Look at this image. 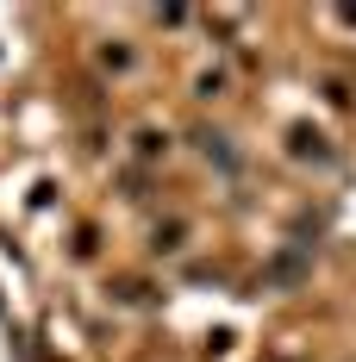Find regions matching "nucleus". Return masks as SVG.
Segmentation results:
<instances>
[{
    "instance_id": "f257e3e1",
    "label": "nucleus",
    "mask_w": 356,
    "mask_h": 362,
    "mask_svg": "<svg viewBox=\"0 0 356 362\" xmlns=\"http://www.w3.org/2000/svg\"><path fill=\"white\" fill-rule=\"evenodd\" d=\"M101 63H107V69H132V50H113V44H107V50H101Z\"/></svg>"
}]
</instances>
